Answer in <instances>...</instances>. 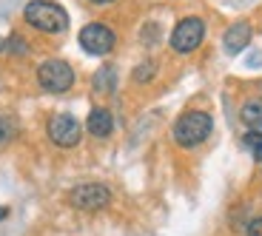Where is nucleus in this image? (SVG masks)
<instances>
[{"instance_id":"1","label":"nucleus","mask_w":262,"mask_h":236,"mask_svg":"<svg viewBox=\"0 0 262 236\" xmlns=\"http://www.w3.org/2000/svg\"><path fill=\"white\" fill-rule=\"evenodd\" d=\"M29 26H34L37 32H46V34H60L69 29V14H66L63 6L57 3H49V0H32L23 12Z\"/></svg>"},{"instance_id":"2","label":"nucleus","mask_w":262,"mask_h":236,"mask_svg":"<svg viewBox=\"0 0 262 236\" xmlns=\"http://www.w3.org/2000/svg\"><path fill=\"white\" fill-rule=\"evenodd\" d=\"M214 128V120L208 117L205 111H185L183 117H177L174 123V143L183 145V148H194V145L205 143Z\"/></svg>"},{"instance_id":"3","label":"nucleus","mask_w":262,"mask_h":236,"mask_svg":"<svg viewBox=\"0 0 262 236\" xmlns=\"http://www.w3.org/2000/svg\"><path fill=\"white\" fill-rule=\"evenodd\" d=\"M37 83L52 94H63L74 85V68L63 60H46L37 68Z\"/></svg>"},{"instance_id":"4","label":"nucleus","mask_w":262,"mask_h":236,"mask_svg":"<svg viewBox=\"0 0 262 236\" xmlns=\"http://www.w3.org/2000/svg\"><path fill=\"white\" fill-rule=\"evenodd\" d=\"M205 37V23L200 17H185L180 20L177 26H174V32H171V49L180 54H188L194 52L200 43H203Z\"/></svg>"},{"instance_id":"5","label":"nucleus","mask_w":262,"mask_h":236,"mask_svg":"<svg viewBox=\"0 0 262 236\" xmlns=\"http://www.w3.org/2000/svg\"><path fill=\"white\" fill-rule=\"evenodd\" d=\"M69 202L80 210H100L112 202V191L100 182H85L69 191Z\"/></svg>"},{"instance_id":"6","label":"nucleus","mask_w":262,"mask_h":236,"mask_svg":"<svg viewBox=\"0 0 262 236\" xmlns=\"http://www.w3.org/2000/svg\"><path fill=\"white\" fill-rule=\"evenodd\" d=\"M114 43H117L114 32L108 26H103V23H89V26H83V32H80V46H83V52L94 54V57L108 54L114 49Z\"/></svg>"},{"instance_id":"7","label":"nucleus","mask_w":262,"mask_h":236,"mask_svg":"<svg viewBox=\"0 0 262 236\" xmlns=\"http://www.w3.org/2000/svg\"><path fill=\"white\" fill-rule=\"evenodd\" d=\"M80 134H83L80 131V123L72 114H57L49 123V139L54 145H60V148H74L80 143Z\"/></svg>"},{"instance_id":"8","label":"nucleus","mask_w":262,"mask_h":236,"mask_svg":"<svg viewBox=\"0 0 262 236\" xmlns=\"http://www.w3.org/2000/svg\"><path fill=\"white\" fill-rule=\"evenodd\" d=\"M248 43H251V26L248 23H234L223 37V46L228 54H239Z\"/></svg>"},{"instance_id":"9","label":"nucleus","mask_w":262,"mask_h":236,"mask_svg":"<svg viewBox=\"0 0 262 236\" xmlns=\"http://www.w3.org/2000/svg\"><path fill=\"white\" fill-rule=\"evenodd\" d=\"M85 128L94 134V137H108L114 131V117L108 108H92L89 120H85Z\"/></svg>"},{"instance_id":"10","label":"nucleus","mask_w":262,"mask_h":236,"mask_svg":"<svg viewBox=\"0 0 262 236\" xmlns=\"http://www.w3.org/2000/svg\"><path fill=\"white\" fill-rule=\"evenodd\" d=\"M239 117H243V123L248 125V128L259 131L262 128V100H248V103L239 108Z\"/></svg>"},{"instance_id":"11","label":"nucleus","mask_w":262,"mask_h":236,"mask_svg":"<svg viewBox=\"0 0 262 236\" xmlns=\"http://www.w3.org/2000/svg\"><path fill=\"white\" fill-rule=\"evenodd\" d=\"M114 85H117V72H114L112 66H103L94 74V91L108 94V91H114Z\"/></svg>"},{"instance_id":"12","label":"nucleus","mask_w":262,"mask_h":236,"mask_svg":"<svg viewBox=\"0 0 262 236\" xmlns=\"http://www.w3.org/2000/svg\"><path fill=\"white\" fill-rule=\"evenodd\" d=\"M243 145L254 154V159H259V162H262V131H248L243 137Z\"/></svg>"},{"instance_id":"13","label":"nucleus","mask_w":262,"mask_h":236,"mask_svg":"<svg viewBox=\"0 0 262 236\" xmlns=\"http://www.w3.org/2000/svg\"><path fill=\"white\" fill-rule=\"evenodd\" d=\"M151 77H154V63H143V66L134 72V80H137V83H145V80H151Z\"/></svg>"},{"instance_id":"14","label":"nucleus","mask_w":262,"mask_h":236,"mask_svg":"<svg viewBox=\"0 0 262 236\" xmlns=\"http://www.w3.org/2000/svg\"><path fill=\"white\" fill-rule=\"evenodd\" d=\"M12 134H14V123L9 117H0V143H6Z\"/></svg>"},{"instance_id":"15","label":"nucleus","mask_w":262,"mask_h":236,"mask_svg":"<svg viewBox=\"0 0 262 236\" xmlns=\"http://www.w3.org/2000/svg\"><path fill=\"white\" fill-rule=\"evenodd\" d=\"M9 49H12L14 54H26V43H23V40L17 37V34H12V37H9V43H6Z\"/></svg>"},{"instance_id":"16","label":"nucleus","mask_w":262,"mask_h":236,"mask_svg":"<svg viewBox=\"0 0 262 236\" xmlns=\"http://www.w3.org/2000/svg\"><path fill=\"white\" fill-rule=\"evenodd\" d=\"M248 236H262V217H256L248 222Z\"/></svg>"},{"instance_id":"17","label":"nucleus","mask_w":262,"mask_h":236,"mask_svg":"<svg viewBox=\"0 0 262 236\" xmlns=\"http://www.w3.org/2000/svg\"><path fill=\"white\" fill-rule=\"evenodd\" d=\"M89 3H94V6H108V3H114V0H89Z\"/></svg>"},{"instance_id":"18","label":"nucleus","mask_w":262,"mask_h":236,"mask_svg":"<svg viewBox=\"0 0 262 236\" xmlns=\"http://www.w3.org/2000/svg\"><path fill=\"white\" fill-rule=\"evenodd\" d=\"M6 217H9V210H6V208H0V219H6Z\"/></svg>"},{"instance_id":"19","label":"nucleus","mask_w":262,"mask_h":236,"mask_svg":"<svg viewBox=\"0 0 262 236\" xmlns=\"http://www.w3.org/2000/svg\"><path fill=\"white\" fill-rule=\"evenodd\" d=\"M3 46H6V40H0V49H3Z\"/></svg>"}]
</instances>
